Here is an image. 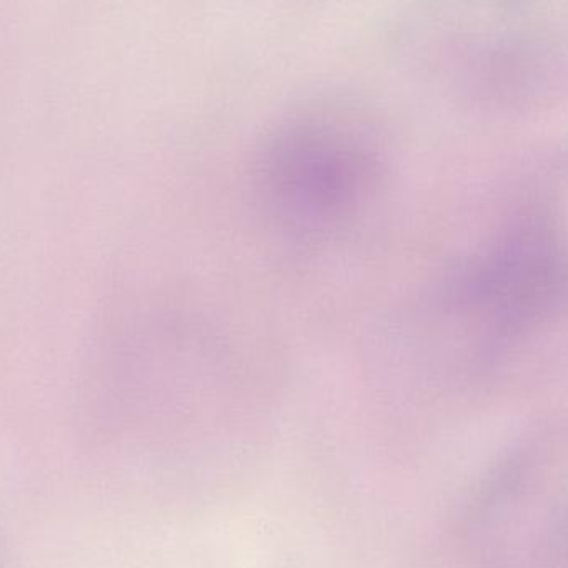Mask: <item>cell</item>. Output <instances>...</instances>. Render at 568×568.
<instances>
[{
  "label": "cell",
  "instance_id": "4",
  "mask_svg": "<svg viewBox=\"0 0 568 568\" xmlns=\"http://www.w3.org/2000/svg\"><path fill=\"white\" fill-rule=\"evenodd\" d=\"M0 568H2V564H0Z\"/></svg>",
  "mask_w": 568,
  "mask_h": 568
},
{
  "label": "cell",
  "instance_id": "1",
  "mask_svg": "<svg viewBox=\"0 0 568 568\" xmlns=\"http://www.w3.org/2000/svg\"><path fill=\"white\" fill-rule=\"evenodd\" d=\"M390 42L407 72L473 105L568 92V0H400Z\"/></svg>",
  "mask_w": 568,
  "mask_h": 568
},
{
  "label": "cell",
  "instance_id": "3",
  "mask_svg": "<svg viewBox=\"0 0 568 568\" xmlns=\"http://www.w3.org/2000/svg\"><path fill=\"white\" fill-rule=\"evenodd\" d=\"M474 546L489 568H559L568 560V469L514 460L474 504Z\"/></svg>",
  "mask_w": 568,
  "mask_h": 568
},
{
  "label": "cell",
  "instance_id": "2",
  "mask_svg": "<svg viewBox=\"0 0 568 568\" xmlns=\"http://www.w3.org/2000/svg\"><path fill=\"white\" fill-rule=\"evenodd\" d=\"M383 156L346 116L311 112L286 120L258 159V192L276 226L317 245L346 233L379 186Z\"/></svg>",
  "mask_w": 568,
  "mask_h": 568
}]
</instances>
